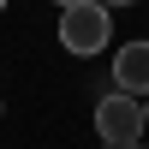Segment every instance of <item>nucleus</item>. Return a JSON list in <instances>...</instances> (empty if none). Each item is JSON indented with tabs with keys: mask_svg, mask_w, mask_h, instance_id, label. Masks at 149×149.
<instances>
[{
	"mask_svg": "<svg viewBox=\"0 0 149 149\" xmlns=\"http://www.w3.org/2000/svg\"><path fill=\"white\" fill-rule=\"evenodd\" d=\"M113 84L125 95H137V102L149 95V42H125L113 54Z\"/></svg>",
	"mask_w": 149,
	"mask_h": 149,
	"instance_id": "obj_3",
	"label": "nucleus"
},
{
	"mask_svg": "<svg viewBox=\"0 0 149 149\" xmlns=\"http://www.w3.org/2000/svg\"><path fill=\"white\" fill-rule=\"evenodd\" d=\"M143 131H149V95H143Z\"/></svg>",
	"mask_w": 149,
	"mask_h": 149,
	"instance_id": "obj_5",
	"label": "nucleus"
},
{
	"mask_svg": "<svg viewBox=\"0 0 149 149\" xmlns=\"http://www.w3.org/2000/svg\"><path fill=\"white\" fill-rule=\"evenodd\" d=\"M54 6H78V0H54Z\"/></svg>",
	"mask_w": 149,
	"mask_h": 149,
	"instance_id": "obj_7",
	"label": "nucleus"
},
{
	"mask_svg": "<svg viewBox=\"0 0 149 149\" xmlns=\"http://www.w3.org/2000/svg\"><path fill=\"white\" fill-rule=\"evenodd\" d=\"M95 131H102L107 149L137 143V137H143V102H137V95H125V90L102 95V102H95Z\"/></svg>",
	"mask_w": 149,
	"mask_h": 149,
	"instance_id": "obj_2",
	"label": "nucleus"
},
{
	"mask_svg": "<svg viewBox=\"0 0 149 149\" xmlns=\"http://www.w3.org/2000/svg\"><path fill=\"white\" fill-rule=\"evenodd\" d=\"M113 42V12L95 6V0H78V6H60V48L78 60L102 54V48Z\"/></svg>",
	"mask_w": 149,
	"mask_h": 149,
	"instance_id": "obj_1",
	"label": "nucleus"
},
{
	"mask_svg": "<svg viewBox=\"0 0 149 149\" xmlns=\"http://www.w3.org/2000/svg\"><path fill=\"white\" fill-rule=\"evenodd\" d=\"M125 149H149V143H143V137H137V143H125Z\"/></svg>",
	"mask_w": 149,
	"mask_h": 149,
	"instance_id": "obj_6",
	"label": "nucleus"
},
{
	"mask_svg": "<svg viewBox=\"0 0 149 149\" xmlns=\"http://www.w3.org/2000/svg\"><path fill=\"white\" fill-rule=\"evenodd\" d=\"M95 6H107V12H113V6H137V0H95Z\"/></svg>",
	"mask_w": 149,
	"mask_h": 149,
	"instance_id": "obj_4",
	"label": "nucleus"
}]
</instances>
